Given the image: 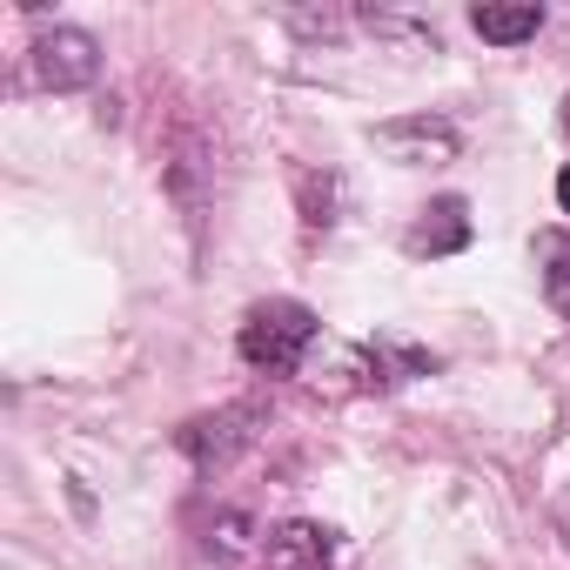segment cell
Returning a JSON list of instances; mask_svg holds the SVG:
<instances>
[{
	"mask_svg": "<svg viewBox=\"0 0 570 570\" xmlns=\"http://www.w3.org/2000/svg\"><path fill=\"white\" fill-rule=\"evenodd\" d=\"M543 296H550V309L570 323V248L550 255V268H543Z\"/></svg>",
	"mask_w": 570,
	"mask_h": 570,
	"instance_id": "cell-9",
	"label": "cell"
},
{
	"mask_svg": "<svg viewBox=\"0 0 570 570\" xmlns=\"http://www.w3.org/2000/svg\"><path fill=\"white\" fill-rule=\"evenodd\" d=\"M309 343H316V309L309 303H289V296L255 303L242 316V336H235L242 363L262 370V376H296L303 356H309Z\"/></svg>",
	"mask_w": 570,
	"mask_h": 570,
	"instance_id": "cell-1",
	"label": "cell"
},
{
	"mask_svg": "<svg viewBox=\"0 0 570 570\" xmlns=\"http://www.w3.org/2000/svg\"><path fill=\"white\" fill-rule=\"evenodd\" d=\"M376 148L396 155V161H450L463 148V135L436 115H410V121H383L376 128Z\"/></svg>",
	"mask_w": 570,
	"mask_h": 570,
	"instance_id": "cell-5",
	"label": "cell"
},
{
	"mask_svg": "<svg viewBox=\"0 0 570 570\" xmlns=\"http://www.w3.org/2000/svg\"><path fill=\"white\" fill-rule=\"evenodd\" d=\"M28 61H35V81H41V88L75 95V88H95V75H101V41H95L88 28H55V35L35 41Z\"/></svg>",
	"mask_w": 570,
	"mask_h": 570,
	"instance_id": "cell-3",
	"label": "cell"
},
{
	"mask_svg": "<svg viewBox=\"0 0 570 570\" xmlns=\"http://www.w3.org/2000/svg\"><path fill=\"white\" fill-rule=\"evenodd\" d=\"M330 557H336V537L323 530V523H275L268 537H262V570H330Z\"/></svg>",
	"mask_w": 570,
	"mask_h": 570,
	"instance_id": "cell-4",
	"label": "cell"
},
{
	"mask_svg": "<svg viewBox=\"0 0 570 570\" xmlns=\"http://www.w3.org/2000/svg\"><path fill=\"white\" fill-rule=\"evenodd\" d=\"M557 202H563V215H570V168L557 175Z\"/></svg>",
	"mask_w": 570,
	"mask_h": 570,
	"instance_id": "cell-10",
	"label": "cell"
},
{
	"mask_svg": "<svg viewBox=\"0 0 570 570\" xmlns=\"http://www.w3.org/2000/svg\"><path fill=\"white\" fill-rule=\"evenodd\" d=\"M470 28L483 35V41H497V48H517V41H530L537 28H543V8L537 0H523V8H470Z\"/></svg>",
	"mask_w": 570,
	"mask_h": 570,
	"instance_id": "cell-7",
	"label": "cell"
},
{
	"mask_svg": "<svg viewBox=\"0 0 570 570\" xmlns=\"http://www.w3.org/2000/svg\"><path fill=\"white\" fill-rule=\"evenodd\" d=\"M470 235H476V222H470V202L463 195H436L416 222H410V255H456V248H470Z\"/></svg>",
	"mask_w": 570,
	"mask_h": 570,
	"instance_id": "cell-6",
	"label": "cell"
},
{
	"mask_svg": "<svg viewBox=\"0 0 570 570\" xmlns=\"http://www.w3.org/2000/svg\"><path fill=\"white\" fill-rule=\"evenodd\" d=\"M262 423H268V410L262 403H228V410H215V416H195V423H181V450H188V463L195 470H228L255 436H262Z\"/></svg>",
	"mask_w": 570,
	"mask_h": 570,
	"instance_id": "cell-2",
	"label": "cell"
},
{
	"mask_svg": "<svg viewBox=\"0 0 570 570\" xmlns=\"http://www.w3.org/2000/svg\"><path fill=\"white\" fill-rule=\"evenodd\" d=\"M563 128H570V95H563Z\"/></svg>",
	"mask_w": 570,
	"mask_h": 570,
	"instance_id": "cell-11",
	"label": "cell"
},
{
	"mask_svg": "<svg viewBox=\"0 0 570 570\" xmlns=\"http://www.w3.org/2000/svg\"><path fill=\"white\" fill-rule=\"evenodd\" d=\"M208 550H215L222 563H235V557L248 550V517H235V510H228V517H222V523L208 530Z\"/></svg>",
	"mask_w": 570,
	"mask_h": 570,
	"instance_id": "cell-8",
	"label": "cell"
}]
</instances>
